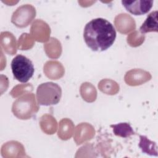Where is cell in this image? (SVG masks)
<instances>
[{"label": "cell", "instance_id": "3957f363", "mask_svg": "<svg viewBox=\"0 0 158 158\" xmlns=\"http://www.w3.org/2000/svg\"><path fill=\"white\" fill-rule=\"evenodd\" d=\"M10 66L14 78L21 83H27L35 72L31 60L22 54L16 56L12 59Z\"/></svg>", "mask_w": 158, "mask_h": 158}, {"label": "cell", "instance_id": "7a4b0ae2", "mask_svg": "<svg viewBox=\"0 0 158 158\" xmlns=\"http://www.w3.org/2000/svg\"><path fill=\"white\" fill-rule=\"evenodd\" d=\"M61 96V88L53 82L41 83L36 89L37 102L41 106L56 105L60 101Z\"/></svg>", "mask_w": 158, "mask_h": 158}, {"label": "cell", "instance_id": "6da1fadb", "mask_svg": "<svg viewBox=\"0 0 158 158\" xmlns=\"http://www.w3.org/2000/svg\"><path fill=\"white\" fill-rule=\"evenodd\" d=\"M114 25L103 18H96L88 22L83 31V38L87 46L93 51L109 49L116 38Z\"/></svg>", "mask_w": 158, "mask_h": 158}, {"label": "cell", "instance_id": "8992f818", "mask_svg": "<svg viewBox=\"0 0 158 158\" xmlns=\"http://www.w3.org/2000/svg\"><path fill=\"white\" fill-rule=\"evenodd\" d=\"M110 127L112 128L115 135L122 138H128L136 134L131 125L128 123H120L116 125H111Z\"/></svg>", "mask_w": 158, "mask_h": 158}, {"label": "cell", "instance_id": "277c9868", "mask_svg": "<svg viewBox=\"0 0 158 158\" xmlns=\"http://www.w3.org/2000/svg\"><path fill=\"white\" fill-rule=\"evenodd\" d=\"M125 9L135 15H141L148 13L152 7L153 1H122Z\"/></svg>", "mask_w": 158, "mask_h": 158}, {"label": "cell", "instance_id": "5b68a950", "mask_svg": "<svg viewBox=\"0 0 158 158\" xmlns=\"http://www.w3.org/2000/svg\"><path fill=\"white\" fill-rule=\"evenodd\" d=\"M157 10H155L150 13L144 23L139 28L141 33L144 34L148 32H157Z\"/></svg>", "mask_w": 158, "mask_h": 158}, {"label": "cell", "instance_id": "52a82bcc", "mask_svg": "<svg viewBox=\"0 0 158 158\" xmlns=\"http://www.w3.org/2000/svg\"><path fill=\"white\" fill-rule=\"evenodd\" d=\"M139 147L142 150V152L150 156H157V145L155 142L151 141L145 136L139 135Z\"/></svg>", "mask_w": 158, "mask_h": 158}]
</instances>
